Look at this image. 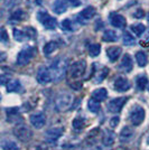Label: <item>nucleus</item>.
Segmentation results:
<instances>
[{"label": "nucleus", "instance_id": "nucleus-1", "mask_svg": "<svg viewBox=\"0 0 149 150\" xmlns=\"http://www.w3.org/2000/svg\"><path fill=\"white\" fill-rule=\"evenodd\" d=\"M67 71V59L65 57H57L55 58L50 66V72L52 75V81L60 82L65 77Z\"/></svg>", "mask_w": 149, "mask_h": 150}, {"label": "nucleus", "instance_id": "nucleus-2", "mask_svg": "<svg viewBox=\"0 0 149 150\" xmlns=\"http://www.w3.org/2000/svg\"><path fill=\"white\" fill-rule=\"evenodd\" d=\"M74 102V98L72 94L67 93V92H63L60 93L55 99V109L58 112H65L70 110Z\"/></svg>", "mask_w": 149, "mask_h": 150}, {"label": "nucleus", "instance_id": "nucleus-3", "mask_svg": "<svg viewBox=\"0 0 149 150\" xmlns=\"http://www.w3.org/2000/svg\"><path fill=\"white\" fill-rule=\"evenodd\" d=\"M37 19H38V21H39L46 29L54 30L56 27H57V21H56V19L53 18L46 10H39L37 13Z\"/></svg>", "mask_w": 149, "mask_h": 150}, {"label": "nucleus", "instance_id": "nucleus-4", "mask_svg": "<svg viewBox=\"0 0 149 150\" xmlns=\"http://www.w3.org/2000/svg\"><path fill=\"white\" fill-rule=\"evenodd\" d=\"M13 134L15 137L17 138L18 140H20L21 142H27L29 141L33 137V132L31 130L27 127V125H23V123H19L13 129Z\"/></svg>", "mask_w": 149, "mask_h": 150}, {"label": "nucleus", "instance_id": "nucleus-5", "mask_svg": "<svg viewBox=\"0 0 149 150\" xmlns=\"http://www.w3.org/2000/svg\"><path fill=\"white\" fill-rule=\"evenodd\" d=\"M36 48L34 47H26L23 50H20L17 56V64L19 66H25L31 61V58L36 54Z\"/></svg>", "mask_w": 149, "mask_h": 150}, {"label": "nucleus", "instance_id": "nucleus-6", "mask_svg": "<svg viewBox=\"0 0 149 150\" xmlns=\"http://www.w3.org/2000/svg\"><path fill=\"white\" fill-rule=\"evenodd\" d=\"M85 69H87V63H85L84 59L73 63L71 65V67H70V73H68L71 79H74V80L80 79L85 73Z\"/></svg>", "mask_w": 149, "mask_h": 150}, {"label": "nucleus", "instance_id": "nucleus-7", "mask_svg": "<svg viewBox=\"0 0 149 150\" xmlns=\"http://www.w3.org/2000/svg\"><path fill=\"white\" fill-rule=\"evenodd\" d=\"M109 74V69L101 65V64H93L92 69V81L94 83H101Z\"/></svg>", "mask_w": 149, "mask_h": 150}, {"label": "nucleus", "instance_id": "nucleus-8", "mask_svg": "<svg viewBox=\"0 0 149 150\" xmlns=\"http://www.w3.org/2000/svg\"><path fill=\"white\" fill-rule=\"evenodd\" d=\"M145 110L140 105H135L130 112V121L133 125H140L145 120Z\"/></svg>", "mask_w": 149, "mask_h": 150}, {"label": "nucleus", "instance_id": "nucleus-9", "mask_svg": "<svg viewBox=\"0 0 149 150\" xmlns=\"http://www.w3.org/2000/svg\"><path fill=\"white\" fill-rule=\"evenodd\" d=\"M127 98H117V99H113L109 102V104H108V110H109V112L111 113H119L121 110H122V108L123 105L126 104V102H127Z\"/></svg>", "mask_w": 149, "mask_h": 150}, {"label": "nucleus", "instance_id": "nucleus-10", "mask_svg": "<svg viewBox=\"0 0 149 150\" xmlns=\"http://www.w3.org/2000/svg\"><path fill=\"white\" fill-rule=\"evenodd\" d=\"M63 134V128H52L45 132V140L50 144L56 142Z\"/></svg>", "mask_w": 149, "mask_h": 150}, {"label": "nucleus", "instance_id": "nucleus-11", "mask_svg": "<svg viewBox=\"0 0 149 150\" xmlns=\"http://www.w3.org/2000/svg\"><path fill=\"white\" fill-rule=\"evenodd\" d=\"M113 88H114L116 91H118V92H126V91H128L131 88V84L128 79L122 77V76H119V77H117L114 80Z\"/></svg>", "mask_w": 149, "mask_h": 150}, {"label": "nucleus", "instance_id": "nucleus-12", "mask_svg": "<svg viewBox=\"0 0 149 150\" xmlns=\"http://www.w3.org/2000/svg\"><path fill=\"white\" fill-rule=\"evenodd\" d=\"M36 77H37L38 83H40V84H47V83H50L52 81V75H50V69H47L45 66H40L37 71Z\"/></svg>", "mask_w": 149, "mask_h": 150}, {"label": "nucleus", "instance_id": "nucleus-13", "mask_svg": "<svg viewBox=\"0 0 149 150\" xmlns=\"http://www.w3.org/2000/svg\"><path fill=\"white\" fill-rule=\"evenodd\" d=\"M109 20H110V24L116 28H123V27H126V24H127V20L123 16L119 15L117 13H110Z\"/></svg>", "mask_w": 149, "mask_h": 150}, {"label": "nucleus", "instance_id": "nucleus-14", "mask_svg": "<svg viewBox=\"0 0 149 150\" xmlns=\"http://www.w3.org/2000/svg\"><path fill=\"white\" fill-rule=\"evenodd\" d=\"M95 13H96L95 8H93V7H87V8H84L81 13L77 15V20H79L80 23L85 24L87 20L93 18Z\"/></svg>", "mask_w": 149, "mask_h": 150}, {"label": "nucleus", "instance_id": "nucleus-15", "mask_svg": "<svg viewBox=\"0 0 149 150\" xmlns=\"http://www.w3.org/2000/svg\"><path fill=\"white\" fill-rule=\"evenodd\" d=\"M45 122H46V117L43 112H37L34 113L31 115V123L34 128L36 129H40L45 125Z\"/></svg>", "mask_w": 149, "mask_h": 150}, {"label": "nucleus", "instance_id": "nucleus-16", "mask_svg": "<svg viewBox=\"0 0 149 150\" xmlns=\"http://www.w3.org/2000/svg\"><path fill=\"white\" fill-rule=\"evenodd\" d=\"M121 53H122V50L119 46H111V47H108L106 48V55L109 57L110 62L112 63L116 62L118 59L119 56L121 55Z\"/></svg>", "mask_w": 149, "mask_h": 150}, {"label": "nucleus", "instance_id": "nucleus-17", "mask_svg": "<svg viewBox=\"0 0 149 150\" xmlns=\"http://www.w3.org/2000/svg\"><path fill=\"white\" fill-rule=\"evenodd\" d=\"M132 67H133V61L129 54H126L121 63H120V69L126 73H129V72H131Z\"/></svg>", "mask_w": 149, "mask_h": 150}, {"label": "nucleus", "instance_id": "nucleus-18", "mask_svg": "<svg viewBox=\"0 0 149 150\" xmlns=\"http://www.w3.org/2000/svg\"><path fill=\"white\" fill-rule=\"evenodd\" d=\"M133 134H135V131H133V129L130 128V127H124L122 128V130L120 132V140L122 141V142H128V141H130L131 139L133 138Z\"/></svg>", "mask_w": 149, "mask_h": 150}, {"label": "nucleus", "instance_id": "nucleus-19", "mask_svg": "<svg viewBox=\"0 0 149 150\" xmlns=\"http://www.w3.org/2000/svg\"><path fill=\"white\" fill-rule=\"evenodd\" d=\"M114 140H116V134L113 133L112 131H106L103 132L102 134V142L106 147H111L112 144H114Z\"/></svg>", "mask_w": 149, "mask_h": 150}, {"label": "nucleus", "instance_id": "nucleus-20", "mask_svg": "<svg viewBox=\"0 0 149 150\" xmlns=\"http://www.w3.org/2000/svg\"><path fill=\"white\" fill-rule=\"evenodd\" d=\"M52 8H53V11H54V13L61 15V13H64L67 10V5H66L65 1H63V0H55Z\"/></svg>", "mask_w": 149, "mask_h": 150}, {"label": "nucleus", "instance_id": "nucleus-21", "mask_svg": "<svg viewBox=\"0 0 149 150\" xmlns=\"http://www.w3.org/2000/svg\"><path fill=\"white\" fill-rule=\"evenodd\" d=\"M108 96V92H106V88H96L92 92V99H94L98 102L101 101H104Z\"/></svg>", "mask_w": 149, "mask_h": 150}, {"label": "nucleus", "instance_id": "nucleus-22", "mask_svg": "<svg viewBox=\"0 0 149 150\" xmlns=\"http://www.w3.org/2000/svg\"><path fill=\"white\" fill-rule=\"evenodd\" d=\"M136 61L139 67H145V66L147 65V63H148V56H147V54H146L145 52H143V50L137 52Z\"/></svg>", "mask_w": 149, "mask_h": 150}, {"label": "nucleus", "instance_id": "nucleus-23", "mask_svg": "<svg viewBox=\"0 0 149 150\" xmlns=\"http://www.w3.org/2000/svg\"><path fill=\"white\" fill-rule=\"evenodd\" d=\"M118 34H117V31L116 30H112V29H108V30L104 31V34H103V36H102V39L104 40V42H117L118 40Z\"/></svg>", "mask_w": 149, "mask_h": 150}, {"label": "nucleus", "instance_id": "nucleus-24", "mask_svg": "<svg viewBox=\"0 0 149 150\" xmlns=\"http://www.w3.org/2000/svg\"><path fill=\"white\" fill-rule=\"evenodd\" d=\"M136 85L137 88H138V90L143 91L145 88H147V85H148V79H147V76L143 74L138 75L136 79Z\"/></svg>", "mask_w": 149, "mask_h": 150}, {"label": "nucleus", "instance_id": "nucleus-25", "mask_svg": "<svg viewBox=\"0 0 149 150\" xmlns=\"http://www.w3.org/2000/svg\"><path fill=\"white\" fill-rule=\"evenodd\" d=\"M1 148L4 150H19V147L15 141L7 140V139H4L1 141Z\"/></svg>", "mask_w": 149, "mask_h": 150}, {"label": "nucleus", "instance_id": "nucleus-26", "mask_svg": "<svg viewBox=\"0 0 149 150\" xmlns=\"http://www.w3.org/2000/svg\"><path fill=\"white\" fill-rule=\"evenodd\" d=\"M100 134H101V132H100V129H93L92 131L89 133V136L87 138V141L89 142L90 144H94L98 140H99V137Z\"/></svg>", "mask_w": 149, "mask_h": 150}, {"label": "nucleus", "instance_id": "nucleus-27", "mask_svg": "<svg viewBox=\"0 0 149 150\" xmlns=\"http://www.w3.org/2000/svg\"><path fill=\"white\" fill-rule=\"evenodd\" d=\"M21 88V85L17 80H11L7 83V91L8 92H18Z\"/></svg>", "mask_w": 149, "mask_h": 150}, {"label": "nucleus", "instance_id": "nucleus-28", "mask_svg": "<svg viewBox=\"0 0 149 150\" xmlns=\"http://www.w3.org/2000/svg\"><path fill=\"white\" fill-rule=\"evenodd\" d=\"M72 125H73V129H74L75 131L80 132L84 128V125H85V120L83 119V118H81V117H77V118H75L73 120Z\"/></svg>", "mask_w": 149, "mask_h": 150}, {"label": "nucleus", "instance_id": "nucleus-29", "mask_svg": "<svg viewBox=\"0 0 149 150\" xmlns=\"http://www.w3.org/2000/svg\"><path fill=\"white\" fill-rule=\"evenodd\" d=\"M130 29L136 36L140 37L143 33H145V30H146V27L143 24H133V25L130 26Z\"/></svg>", "mask_w": 149, "mask_h": 150}, {"label": "nucleus", "instance_id": "nucleus-30", "mask_svg": "<svg viewBox=\"0 0 149 150\" xmlns=\"http://www.w3.org/2000/svg\"><path fill=\"white\" fill-rule=\"evenodd\" d=\"M122 42L126 46H131V45L135 44V37L131 35L129 31H124L123 35H122Z\"/></svg>", "mask_w": 149, "mask_h": 150}, {"label": "nucleus", "instance_id": "nucleus-31", "mask_svg": "<svg viewBox=\"0 0 149 150\" xmlns=\"http://www.w3.org/2000/svg\"><path fill=\"white\" fill-rule=\"evenodd\" d=\"M87 108L92 113H98L100 111V102L95 101L94 99H91L87 102Z\"/></svg>", "mask_w": 149, "mask_h": 150}, {"label": "nucleus", "instance_id": "nucleus-32", "mask_svg": "<svg viewBox=\"0 0 149 150\" xmlns=\"http://www.w3.org/2000/svg\"><path fill=\"white\" fill-rule=\"evenodd\" d=\"M89 54L91 57H96L101 53V46L99 44H92L89 46Z\"/></svg>", "mask_w": 149, "mask_h": 150}, {"label": "nucleus", "instance_id": "nucleus-33", "mask_svg": "<svg viewBox=\"0 0 149 150\" xmlns=\"http://www.w3.org/2000/svg\"><path fill=\"white\" fill-rule=\"evenodd\" d=\"M56 48H57V43L56 42H50L44 46V54L45 55H50Z\"/></svg>", "mask_w": 149, "mask_h": 150}, {"label": "nucleus", "instance_id": "nucleus-34", "mask_svg": "<svg viewBox=\"0 0 149 150\" xmlns=\"http://www.w3.org/2000/svg\"><path fill=\"white\" fill-rule=\"evenodd\" d=\"M61 28L64 31H74V27L73 24L71 23L70 19H64L62 23H61Z\"/></svg>", "mask_w": 149, "mask_h": 150}, {"label": "nucleus", "instance_id": "nucleus-35", "mask_svg": "<svg viewBox=\"0 0 149 150\" xmlns=\"http://www.w3.org/2000/svg\"><path fill=\"white\" fill-rule=\"evenodd\" d=\"M24 16H25V13L23 10H16V11H13L11 13V16H10V20L13 21V23H16V21H20L21 19L24 18Z\"/></svg>", "mask_w": 149, "mask_h": 150}, {"label": "nucleus", "instance_id": "nucleus-36", "mask_svg": "<svg viewBox=\"0 0 149 150\" xmlns=\"http://www.w3.org/2000/svg\"><path fill=\"white\" fill-rule=\"evenodd\" d=\"M13 36H15V39L17 42H23L27 38L25 31L20 30V29H13Z\"/></svg>", "mask_w": 149, "mask_h": 150}, {"label": "nucleus", "instance_id": "nucleus-37", "mask_svg": "<svg viewBox=\"0 0 149 150\" xmlns=\"http://www.w3.org/2000/svg\"><path fill=\"white\" fill-rule=\"evenodd\" d=\"M8 39H9V36H8V34H7V30L2 27V28H1V31H0V40H1L2 43H7Z\"/></svg>", "mask_w": 149, "mask_h": 150}, {"label": "nucleus", "instance_id": "nucleus-38", "mask_svg": "<svg viewBox=\"0 0 149 150\" xmlns=\"http://www.w3.org/2000/svg\"><path fill=\"white\" fill-rule=\"evenodd\" d=\"M25 30H26L25 33H26V36H27V38H35V37H36V30H35L34 28L28 27V28H26Z\"/></svg>", "mask_w": 149, "mask_h": 150}, {"label": "nucleus", "instance_id": "nucleus-39", "mask_svg": "<svg viewBox=\"0 0 149 150\" xmlns=\"http://www.w3.org/2000/svg\"><path fill=\"white\" fill-rule=\"evenodd\" d=\"M132 16L137 19H141V18H143V16H145V11H143V9H138V10L135 11V13H133Z\"/></svg>", "mask_w": 149, "mask_h": 150}, {"label": "nucleus", "instance_id": "nucleus-40", "mask_svg": "<svg viewBox=\"0 0 149 150\" xmlns=\"http://www.w3.org/2000/svg\"><path fill=\"white\" fill-rule=\"evenodd\" d=\"M119 121H120L119 117H114V118H112V119L110 120V125H111L112 128H116V127L119 125Z\"/></svg>", "mask_w": 149, "mask_h": 150}, {"label": "nucleus", "instance_id": "nucleus-41", "mask_svg": "<svg viewBox=\"0 0 149 150\" xmlns=\"http://www.w3.org/2000/svg\"><path fill=\"white\" fill-rule=\"evenodd\" d=\"M68 4L72 7H79L81 5V1L80 0H66Z\"/></svg>", "mask_w": 149, "mask_h": 150}, {"label": "nucleus", "instance_id": "nucleus-42", "mask_svg": "<svg viewBox=\"0 0 149 150\" xmlns=\"http://www.w3.org/2000/svg\"><path fill=\"white\" fill-rule=\"evenodd\" d=\"M140 45H141V46H147V45H149V34L146 36V38H145L143 40L140 42Z\"/></svg>", "mask_w": 149, "mask_h": 150}, {"label": "nucleus", "instance_id": "nucleus-43", "mask_svg": "<svg viewBox=\"0 0 149 150\" xmlns=\"http://www.w3.org/2000/svg\"><path fill=\"white\" fill-rule=\"evenodd\" d=\"M117 150H124V149H123V148H118Z\"/></svg>", "mask_w": 149, "mask_h": 150}, {"label": "nucleus", "instance_id": "nucleus-44", "mask_svg": "<svg viewBox=\"0 0 149 150\" xmlns=\"http://www.w3.org/2000/svg\"><path fill=\"white\" fill-rule=\"evenodd\" d=\"M148 21H149V13H148Z\"/></svg>", "mask_w": 149, "mask_h": 150}, {"label": "nucleus", "instance_id": "nucleus-45", "mask_svg": "<svg viewBox=\"0 0 149 150\" xmlns=\"http://www.w3.org/2000/svg\"><path fill=\"white\" fill-rule=\"evenodd\" d=\"M148 91H149V86H148Z\"/></svg>", "mask_w": 149, "mask_h": 150}]
</instances>
